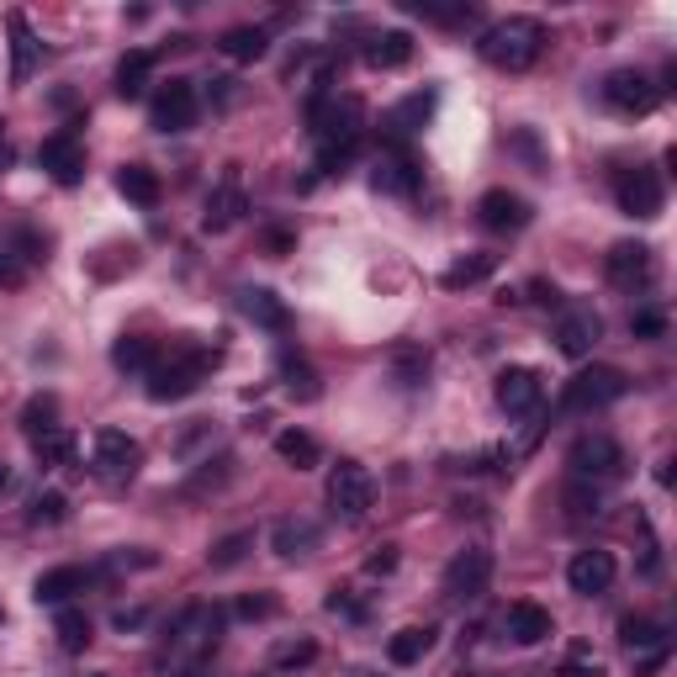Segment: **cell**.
<instances>
[{"label": "cell", "mask_w": 677, "mask_h": 677, "mask_svg": "<svg viewBox=\"0 0 677 677\" xmlns=\"http://www.w3.org/2000/svg\"><path fill=\"white\" fill-rule=\"evenodd\" d=\"M540 49H545V27L534 22V17H508V22H492L477 38V53H482L492 70L503 74H524L540 59Z\"/></svg>", "instance_id": "1"}, {"label": "cell", "mask_w": 677, "mask_h": 677, "mask_svg": "<svg viewBox=\"0 0 677 677\" xmlns=\"http://www.w3.org/2000/svg\"><path fill=\"white\" fill-rule=\"evenodd\" d=\"M212 365H218V350H186L175 361H159L148 371V397L154 403H180L212 376Z\"/></svg>", "instance_id": "2"}, {"label": "cell", "mask_w": 677, "mask_h": 677, "mask_svg": "<svg viewBox=\"0 0 677 677\" xmlns=\"http://www.w3.org/2000/svg\"><path fill=\"white\" fill-rule=\"evenodd\" d=\"M218 635H222V608L218 604H191L180 619H175V629H169V656L175 662H212V652H218Z\"/></svg>", "instance_id": "3"}, {"label": "cell", "mask_w": 677, "mask_h": 677, "mask_svg": "<svg viewBox=\"0 0 677 677\" xmlns=\"http://www.w3.org/2000/svg\"><path fill=\"white\" fill-rule=\"evenodd\" d=\"M625 392H629V376L619 371V365H587V371H577V376L566 382L561 408L566 413H598V408H608V403H619Z\"/></svg>", "instance_id": "4"}, {"label": "cell", "mask_w": 677, "mask_h": 677, "mask_svg": "<svg viewBox=\"0 0 677 677\" xmlns=\"http://www.w3.org/2000/svg\"><path fill=\"white\" fill-rule=\"evenodd\" d=\"M91 466H96L101 482H133L144 466V445L122 429H101L96 445H91Z\"/></svg>", "instance_id": "5"}, {"label": "cell", "mask_w": 677, "mask_h": 677, "mask_svg": "<svg viewBox=\"0 0 677 677\" xmlns=\"http://www.w3.org/2000/svg\"><path fill=\"white\" fill-rule=\"evenodd\" d=\"M371 498H376V482H371V471H365L361 460H338L334 471H329V508H334L338 519H365Z\"/></svg>", "instance_id": "6"}, {"label": "cell", "mask_w": 677, "mask_h": 677, "mask_svg": "<svg viewBox=\"0 0 677 677\" xmlns=\"http://www.w3.org/2000/svg\"><path fill=\"white\" fill-rule=\"evenodd\" d=\"M196 112H201V101H196L191 80H169L165 91L148 101V127L154 133H186V127H196Z\"/></svg>", "instance_id": "7"}, {"label": "cell", "mask_w": 677, "mask_h": 677, "mask_svg": "<svg viewBox=\"0 0 677 677\" xmlns=\"http://www.w3.org/2000/svg\"><path fill=\"white\" fill-rule=\"evenodd\" d=\"M487 582H492V551L482 545H466L450 566H445V598H456V604H471V598H482Z\"/></svg>", "instance_id": "8"}, {"label": "cell", "mask_w": 677, "mask_h": 677, "mask_svg": "<svg viewBox=\"0 0 677 677\" xmlns=\"http://www.w3.org/2000/svg\"><path fill=\"white\" fill-rule=\"evenodd\" d=\"M604 101L625 117H646L656 101H662V85H656L646 70H614L604 80Z\"/></svg>", "instance_id": "9"}, {"label": "cell", "mask_w": 677, "mask_h": 677, "mask_svg": "<svg viewBox=\"0 0 677 677\" xmlns=\"http://www.w3.org/2000/svg\"><path fill=\"white\" fill-rule=\"evenodd\" d=\"M566 466L577 471L582 482H587V477H593V482H608V477L625 471V450H619V439H608V435H582L577 445H572Z\"/></svg>", "instance_id": "10"}, {"label": "cell", "mask_w": 677, "mask_h": 677, "mask_svg": "<svg viewBox=\"0 0 677 677\" xmlns=\"http://www.w3.org/2000/svg\"><path fill=\"white\" fill-rule=\"evenodd\" d=\"M614 201H619V212L625 218H656L662 212V180H656V169H619L614 175Z\"/></svg>", "instance_id": "11"}, {"label": "cell", "mask_w": 677, "mask_h": 677, "mask_svg": "<svg viewBox=\"0 0 677 677\" xmlns=\"http://www.w3.org/2000/svg\"><path fill=\"white\" fill-rule=\"evenodd\" d=\"M492 397H498V408H503L508 418H524V413H534V408H540V397H545V387H540V371H530V365H508V371H498Z\"/></svg>", "instance_id": "12"}, {"label": "cell", "mask_w": 677, "mask_h": 677, "mask_svg": "<svg viewBox=\"0 0 677 677\" xmlns=\"http://www.w3.org/2000/svg\"><path fill=\"white\" fill-rule=\"evenodd\" d=\"M598 338H604V317L593 313V308H566V313L556 317V350L561 355L582 361V355H593Z\"/></svg>", "instance_id": "13"}, {"label": "cell", "mask_w": 677, "mask_h": 677, "mask_svg": "<svg viewBox=\"0 0 677 677\" xmlns=\"http://www.w3.org/2000/svg\"><path fill=\"white\" fill-rule=\"evenodd\" d=\"M38 165L49 169L59 186H80V180H85V144H80L74 133H53V138H43V148H38Z\"/></svg>", "instance_id": "14"}, {"label": "cell", "mask_w": 677, "mask_h": 677, "mask_svg": "<svg viewBox=\"0 0 677 677\" xmlns=\"http://www.w3.org/2000/svg\"><path fill=\"white\" fill-rule=\"evenodd\" d=\"M614 556L608 551H577L572 556V566H566V582H572V593H582V598H598V593H608L614 587Z\"/></svg>", "instance_id": "15"}, {"label": "cell", "mask_w": 677, "mask_h": 677, "mask_svg": "<svg viewBox=\"0 0 677 677\" xmlns=\"http://www.w3.org/2000/svg\"><path fill=\"white\" fill-rule=\"evenodd\" d=\"M604 270H608V281H614L619 291L646 287V281H652V249H646V243H614V249H608V260H604Z\"/></svg>", "instance_id": "16"}, {"label": "cell", "mask_w": 677, "mask_h": 677, "mask_svg": "<svg viewBox=\"0 0 677 677\" xmlns=\"http://www.w3.org/2000/svg\"><path fill=\"white\" fill-rule=\"evenodd\" d=\"M243 212H249V196H243L239 175H222V186L207 196V218H201V228H207V233H228Z\"/></svg>", "instance_id": "17"}, {"label": "cell", "mask_w": 677, "mask_h": 677, "mask_svg": "<svg viewBox=\"0 0 677 677\" xmlns=\"http://www.w3.org/2000/svg\"><path fill=\"white\" fill-rule=\"evenodd\" d=\"M477 218H482V228H492V233H519V228L530 222V201L513 191H487L482 201H477Z\"/></svg>", "instance_id": "18"}, {"label": "cell", "mask_w": 677, "mask_h": 677, "mask_svg": "<svg viewBox=\"0 0 677 677\" xmlns=\"http://www.w3.org/2000/svg\"><path fill=\"white\" fill-rule=\"evenodd\" d=\"M91 587V572L85 566H53V572H43V577L32 582V598L49 608H70L74 593H85Z\"/></svg>", "instance_id": "19"}, {"label": "cell", "mask_w": 677, "mask_h": 677, "mask_svg": "<svg viewBox=\"0 0 677 677\" xmlns=\"http://www.w3.org/2000/svg\"><path fill=\"white\" fill-rule=\"evenodd\" d=\"M6 32H11V80L27 85L32 70H38V59H43V43H38V32H32V22H27L22 11L6 17Z\"/></svg>", "instance_id": "20"}, {"label": "cell", "mask_w": 677, "mask_h": 677, "mask_svg": "<svg viewBox=\"0 0 677 677\" xmlns=\"http://www.w3.org/2000/svg\"><path fill=\"white\" fill-rule=\"evenodd\" d=\"M270 545H275L281 561H308L317 545H323V530H317L313 519H281V524L270 530Z\"/></svg>", "instance_id": "21"}, {"label": "cell", "mask_w": 677, "mask_h": 677, "mask_svg": "<svg viewBox=\"0 0 677 677\" xmlns=\"http://www.w3.org/2000/svg\"><path fill=\"white\" fill-rule=\"evenodd\" d=\"M239 313L249 317V323L270 329V334H287V329H291L287 302H281L275 291H265V287H243V291H239Z\"/></svg>", "instance_id": "22"}, {"label": "cell", "mask_w": 677, "mask_h": 677, "mask_svg": "<svg viewBox=\"0 0 677 677\" xmlns=\"http://www.w3.org/2000/svg\"><path fill=\"white\" fill-rule=\"evenodd\" d=\"M371 186H376L382 196H413V191H418V165H413L408 154H397V148H392V154H382V159H376V169H371Z\"/></svg>", "instance_id": "23"}, {"label": "cell", "mask_w": 677, "mask_h": 677, "mask_svg": "<svg viewBox=\"0 0 677 677\" xmlns=\"http://www.w3.org/2000/svg\"><path fill=\"white\" fill-rule=\"evenodd\" d=\"M503 625H508V635H513L519 646H540V640H551V635H556L551 608H540V604H508Z\"/></svg>", "instance_id": "24"}, {"label": "cell", "mask_w": 677, "mask_h": 677, "mask_svg": "<svg viewBox=\"0 0 677 677\" xmlns=\"http://www.w3.org/2000/svg\"><path fill=\"white\" fill-rule=\"evenodd\" d=\"M435 625H408V629H397V635H392L387 640V662L392 667H418V662H424V656L435 652Z\"/></svg>", "instance_id": "25"}, {"label": "cell", "mask_w": 677, "mask_h": 677, "mask_svg": "<svg viewBox=\"0 0 677 677\" xmlns=\"http://www.w3.org/2000/svg\"><path fill=\"white\" fill-rule=\"evenodd\" d=\"M117 191L133 201V207H159V196H165V186H159V175L148 165H122L117 169Z\"/></svg>", "instance_id": "26"}, {"label": "cell", "mask_w": 677, "mask_h": 677, "mask_svg": "<svg viewBox=\"0 0 677 677\" xmlns=\"http://www.w3.org/2000/svg\"><path fill=\"white\" fill-rule=\"evenodd\" d=\"M233 64H254V59H265V49H270V32L265 27H228L222 32V43H218Z\"/></svg>", "instance_id": "27"}, {"label": "cell", "mask_w": 677, "mask_h": 677, "mask_svg": "<svg viewBox=\"0 0 677 677\" xmlns=\"http://www.w3.org/2000/svg\"><path fill=\"white\" fill-rule=\"evenodd\" d=\"M408 59H413L408 32H382V38H371V43H365V64H371V70H403Z\"/></svg>", "instance_id": "28"}, {"label": "cell", "mask_w": 677, "mask_h": 677, "mask_svg": "<svg viewBox=\"0 0 677 677\" xmlns=\"http://www.w3.org/2000/svg\"><path fill=\"white\" fill-rule=\"evenodd\" d=\"M74 435L64 429V424H53V429H43V435H32V456H38V466H74Z\"/></svg>", "instance_id": "29"}, {"label": "cell", "mask_w": 677, "mask_h": 677, "mask_svg": "<svg viewBox=\"0 0 677 677\" xmlns=\"http://www.w3.org/2000/svg\"><path fill=\"white\" fill-rule=\"evenodd\" d=\"M492 270H498V254H460L456 265H445L439 281H445L450 291H466V287H482Z\"/></svg>", "instance_id": "30"}, {"label": "cell", "mask_w": 677, "mask_h": 677, "mask_svg": "<svg viewBox=\"0 0 677 677\" xmlns=\"http://www.w3.org/2000/svg\"><path fill=\"white\" fill-rule=\"evenodd\" d=\"M112 365H117V371H127V376H148L159 361H154V344H148V338L122 334L117 344H112Z\"/></svg>", "instance_id": "31"}, {"label": "cell", "mask_w": 677, "mask_h": 677, "mask_svg": "<svg viewBox=\"0 0 677 677\" xmlns=\"http://www.w3.org/2000/svg\"><path fill=\"white\" fill-rule=\"evenodd\" d=\"M275 456L287 460V466H296V471H308V466L323 460V450H317V439L308 429H281L275 435Z\"/></svg>", "instance_id": "32"}, {"label": "cell", "mask_w": 677, "mask_h": 677, "mask_svg": "<svg viewBox=\"0 0 677 677\" xmlns=\"http://www.w3.org/2000/svg\"><path fill=\"white\" fill-rule=\"evenodd\" d=\"M148 74H154V53H148V49L122 53V64H117V91H122L127 101H138V96H144V85H148Z\"/></svg>", "instance_id": "33"}, {"label": "cell", "mask_w": 677, "mask_h": 677, "mask_svg": "<svg viewBox=\"0 0 677 677\" xmlns=\"http://www.w3.org/2000/svg\"><path fill=\"white\" fill-rule=\"evenodd\" d=\"M619 640H625L635 656H646V652H667V629L652 625V619H619Z\"/></svg>", "instance_id": "34"}, {"label": "cell", "mask_w": 677, "mask_h": 677, "mask_svg": "<svg viewBox=\"0 0 677 677\" xmlns=\"http://www.w3.org/2000/svg\"><path fill=\"white\" fill-rule=\"evenodd\" d=\"M435 117V91H418V96H408V101H397L392 106V127L397 133H413V127H424V122Z\"/></svg>", "instance_id": "35"}, {"label": "cell", "mask_w": 677, "mask_h": 677, "mask_svg": "<svg viewBox=\"0 0 677 677\" xmlns=\"http://www.w3.org/2000/svg\"><path fill=\"white\" fill-rule=\"evenodd\" d=\"M53 635H59V646H64V652H85V646H91V619H85L80 608H59Z\"/></svg>", "instance_id": "36"}, {"label": "cell", "mask_w": 677, "mask_h": 677, "mask_svg": "<svg viewBox=\"0 0 677 677\" xmlns=\"http://www.w3.org/2000/svg\"><path fill=\"white\" fill-rule=\"evenodd\" d=\"M281 376H287V392L291 397H302V403H313L317 397V376H313V365L302 361V355H281Z\"/></svg>", "instance_id": "37"}, {"label": "cell", "mask_w": 677, "mask_h": 677, "mask_svg": "<svg viewBox=\"0 0 677 677\" xmlns=\"http://www.w3.org/2000/svg\"><path fill=\"white\" fill-rule=\"evenodd\" d=\"M556 677H604V662L593 656V646H572L556 662Z\"/></svg>", "instance_id": "38"}, {"label": "cell", "mask_w": 677, "mask_h": 677, "mask_svg": "<svg viewBox=\"0 0 677 677\" xmlns=\"http://www.w3.org/2000/svg\"><path fill=\"white\" fill-rule=\"evenodd\" d=\"M249 545H254V534L239 530V534H228V540H218V545H212V556H207V561H212L218 572H222V566H239V561L249 556Z\"/></svg>", "instance_id": "39"}, {"label": "cell", "mask_w": 677, "mask_h": 677, "mask_svg": "<svg viewBox=\"0 0 677 677\" xmlns=\"http://www.w3.org/2000/svg\"><path fill=\"white\" fill-rule=\"evenodd\" d=\"M53 418H59V397H32L22 413V429L27 435H43V429H53Z\"/></svg>", "instance_id": "40"}, {"label": "cell", "mask_w": 677, "mask_h": 677, "mask_svg": "<svg viewBox=\"0 0 677 677\" xmlns=\"http://www.w3.org/2000/svg\"><path fill=\"white\" fill-rule=\"evenodd\" d=\"M629 329H635V338H662L667 334V317L656 313V308H640V313L629 317Z\"/></svg>", "instance_id": "41"}, {"label": "cell", "mask_w": 677, "mask_h": 677, "mask_svg": "<svg viewBox=\"0 0 677 677\" xmlns=\"http://www.w3.org/2000/svg\"><path fill=\"white\" fill-rule=\"evenodd\" d=\"M64 498H59V492H43V498H38V503H32V519H38V524H59V519H64Z\"/></svg>", "instance_id": "42"}, {"label": "cell", "mask_w": 677, "mask_h": 677, "mask_svg": "<svg viewBox=\"0 0 677 677\" xmlns=\"http://www.w3.org/2000/svg\"><path fill=\"white\" fill-rule=\"evenodd\" d=\"M22 281H27V265L17 260V254H11V249H0V287H6V291H17Z\"/></svg>", "instance_id": "43"}, {"label": "cell", "mask_w": 677, "mask_h": 677, "mask_svg": "<svg viewBox=\"0 0 677 677\" xmlns=\"http://www.w3.org/2000/svg\"><path fill=\"white\" fill-rule=\"evenodd\" d=\"M313 656H317L313 640H296V646H281V652H275V667H302V662H313Z\"/></svg>", "instance_id": "44"}, {"label": "cell", "mask_w": 677, "mask_h": 677, "mask_svg": "<svg viewBox=\"0 0 677 677\" xmlns=\"http://www.w3.org/2000/svg\"><path fill=\"white\" fill-rule=\"evenodd\" d=\"M270 614H275V598H265V593L239 604V619H270Z\"/></svg>", "instance_id": "45"}, {"label": "cell", "mask_w": 677, "mask_h": 677, "mask_svg": "<svg viewBox=\"0 0 677 677\" xmlns=\"http://www.w3.org/2000/svg\"><path fill=\"white\" fill-rule=\"evenodd\" d=\"M144 619H148L144 608H122V614H117V629H138Z\"/></svg>", "instance_id": "46"}, {"label": "cell", "mask_w": 677, "mask_h": 677, "mask_svg": "<svg viewBox=\"0 0 677 677\" xmlns=\"http://www.w3.org/2000/svg\"><path fill=\"white\" fill-rule=\"evenodd\" d=\"M11 159H17V154H11V138H6V122H0V175L11 169Z\"/></svg>", "instance_id": "47"}, {"label": "cell", "mask_w": 677, "mask_h": 677, "mask_svg": "<svg viewBox=\"0 0 677 677\" xmlns=\"http://www.w3.org/2000/svg\"><path fill=\"white\" fill-rule=\"evenodd\" d=\"M392 566H397V556H392V551H382V556H371V572H392Z\"/></svg>", "instance_id": "48"}, {"label": "cell", "mask_w": 677, "mask_h": 677, "mask_svg": "<svg viewBox=\"0 0 677 677\" xmlns=\"http://www.w3.org/2000/svg\"><path fill=\"white\" fill-rule=\"evenodd\" d=\"M6 482H11V477H6V466H0V487H6Z\"/></svg>", "instance_id": "49"}]
</instances>
